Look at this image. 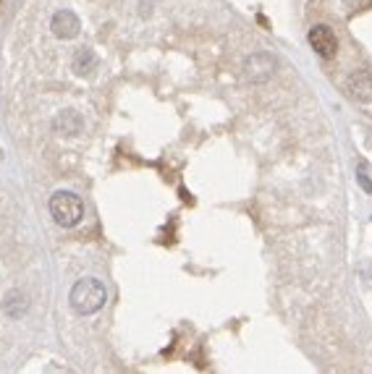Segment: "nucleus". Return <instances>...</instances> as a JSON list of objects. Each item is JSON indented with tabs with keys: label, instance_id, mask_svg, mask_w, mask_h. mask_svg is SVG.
Wrapping results in <instances>:
<instances>
[{
	"label": "nucleus",
	"instance_id": "obj_1",
	"mask_svg": "<svg viewBox=\"0 0 372 374\" xmlns=\"http://www.w3.org/2000/svg\"><path fill=\"white\" fill-rule=\"evenodd\" d=\"M71 309L76 312V314L87 317V314H95V312H100L105 301H108V291L102 286L97 277H81L76 286L71 288Z\"/></svg>",
	"mask_w": 372,
	"mask_h": 374
},
{
	"label": "nucleus",
	"instance_id": "obj_2",
	"mask_svg": "<svg viewBox=\"0 0 372 374\" xmlns=\"http://www.w3.org/2000/svg\"><path fill=\"white\" fill-rule=\"evenodd\" d=\"M50 215L61 228H74L79 226L84 217V205L71 191H55L50 197Z\"/></svg>",
	"mask_w": 372,
	"mask_h": 374
},
{
	"label": "nucleus",
	"instance_id": "obj_3",
	"mask_svg": "<svg viewBox=\"0 0 372 374\" xmlns=\"http://www.w3.org/2000/svg\"><path fill=\"white\" fill-rule=\"evenodd\" d=\"M310 45L320 58H333V55L338 53V37H336L331 27H325V24H317V27L310 29Z\"/></svg>",
	"mask_w": 372,
	"mask_h": 374
},
{
	"label": "nucleus",
	"instance_id": "obj_4",
	"mask_svg": "<svg viewBox=\"0 0 372 374\" xmlns=\"http://www.w3.org/2000/svg\"><path fill=\"white\" fill-rule=\"evenodd\" d=\"M53 34L55 37H61V40H74L81 29V21L76 19V13H71V11H58L55 16H53Z\"/></svg>",
	"mask_w": 372,
	"mask_h": 374
},
{
	"label": "nucleus",
	"instance_id": "obj_5",
	"mask_svg": "<svg viewBox=\"0 0 372 374\" xmlns=\"http://www.w3.org/2000/svg\"><path fill=\"white\" fill-rule=\"evenodd\" d=\"M346 92H349V97H354L357 102H372V74L370 71H357L354 76H349V81H346Z\"/></svg>",
	"mask_w": 372,
	"mask_h": 374
},
{
	"label": "nucleus",
	"instance_id": "obj_6",
	"mask_svg": "<svg viewBox=\"0 0 372 374\" xmlns=\"http://www.w3.org/2000/svg\"><path fill=\"white\" fill-rule=\"evenodd\" d=\"M273 66H275V60H273L270 55L260 53V55H252V58L244 63V74H247L249 81H265L273 76Z\"/></svg>",
	"mask_w": 372,
	"mask_h": 374
},
{
	"label": "nucleus",
	"instance_id": "obj_7",
	"mask_svg": "<svg viewBox=\"0 0 372 374\" xmlns=\"http://www.w3.org/2000/svg\"><path fill=\"white\" fill-rule=\"evenodd\" d=\"M53 128L58 134H63V137H76L81 128H84V120H81V116L76 110H63L61 116L53 120Z\"/></svg>",
	"mask_w": 372,
	"mask_h": 374
},
{
	"label": "nucleus",
	"instance_id": "obj_8",
	"mask_svg": "<svg viewBox=\"0 0 372 374\" xmlns=\"http://www.w3.org/2000/svg\"><path fill=\"white\" fill-rule=\"evenodd\" d=\"M27 309H29V301H27V296L19 293V291H11V293L3 298V312H6V317H11V319H21V317L27 314Z\"/></svg>",
	"mask_w": 372,
	"mask_h": 374
},
{
	"label": "nucleus",
	"instance_id": "obj_9",
	"mask_svg": "<svg viewBox=\"0 0 372 374\" xmlns=\"http://www.w3.org/2000/svg\"><path fill=\"white\" fill-rule=\"evenodd\" d=\"M95 66H97L95 53H92L90 48H81V53H76V58H74V71H76V74H90Z\"/></svg>",
	"mask_w": 372,
	"mask_h": 374
},
{
	"label": "nucleus",
	"instance_id": "obj_10",
	"mask_svg": "<svg viewBox=\"0 0 372 374\" xmlns=\"http://www.w3.org/2000/svg\"><path fill=\"white\" fill-rule=\"evenodd\" d=\"M359 183L364 186V191H372L370 181H367V176H364V170H359Z\"/></svg>",
	"mask_w": 372,
	"mask_h": 374
},
{
	"label": "nucleus",
	"instance_id": "obj_11",
	"mask_svg": "<svg viewBox=\"0 0 372 374\" xmlns=\"http://www.w3.org/2000/svg\"><path fill=\"white\" fill-rule=\"evenodd\" d=\"M0 3H3V0H0Z\"/></svg>",
	"mask_w": 372,
	"mask_h": 374
}]
</instances>
